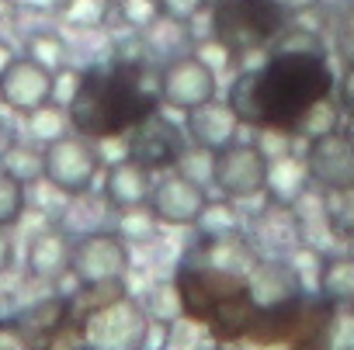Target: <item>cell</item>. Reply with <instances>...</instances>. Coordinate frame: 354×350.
Returning a JSON list of instances; mask_svg holds the SVG:
<instances>
[{"label":"cell","mask_w":354,"mask_h":350,"mask_svg":"<svg viewBox=\"0 0 354 350\" xmlns=\"http://www.w3.org/2000/svg\"><path fill=\"white\" fill-rule=\"evenodd\" d=\"M333 73L319 49H278L264 70L236 77L230 104L243 125H261L268 132H295L309 104L330 97Z\"/></svg>","instance_id":"obj_1"},{"label":"cell","mask_w":354,"mask_h":350,"mask_svg":"<svg viewBox=\"0 0 354 350\" xmlns=\"http://www.w3.org/2000/svg\"><path fill=\"white\" fill-rule=\"evenodd\" d=\"M160 97L142 90L139 70L122 66L111 73H84L73 97L66 101L70 125L91 139H115L149 118Z\"/></svg>","instance_id":"obj_2"},{"label":"cell","mask_w":354,"mask_h":350,"mask_svg":"<svg viewBox=\"0 0 354 350\" xmlns=\"http://www.w3.org/2000/svg\"><path fill=\"white\" fill-rule=\"evenodd\" d=\"M285 25L278 0H219L212 14V35L230 52H243L271 42Z\"/></svg>","instance_id":"obj_3"},{"label":"cell","mask_w":354,"mask_h":350,"mask_svg":"<svg viewBox=\"0 0 354 350\" xmlns=\"http://www.w3.org/2000/svg\"><path fill=\"white\" fill-rule=\"evenodd\" d=\"M101 173V153L91 142V135L66 132L42 146V177L59 195H87L97 184Z\"/></svg>","instance_id":"obj_4"},{"label":"cell","mask_w":354,"mask_h":350,"mask_svg":"<svg viewBox=\"0 0 354 350\" xmlns=\"http://www.w3.org/2000/svg\"><path fill=\"white\" fill-rule=\"evenodd\" d=\"M156 97L167 108L188 115L219 97V73L198 52H177L163 63V70L156 77Z\"/></svg>","instance_id":"obj_5"},{"label":"cell","mask_w":354,"mask_h":350,"mask_svg":"<svg viewBox=\"0 0 354 350\" xmlns=\"http://www.w3.org/2000/svg\"><path fill=\"white\" fill-rule=\"evenodd\" d=\"M212 184L230 202H250L268 188V153L261 142L236 139L212 153Z\"/></svg>","instance_id":"obj_6"},{"label":"cell","mask_w":354,"mask_h":350,"mask_svg":"<svg viewBox=\"0 0 354 350\" xmlns=\"http://www.w3.org/2000/svg\"><path fill=\"white\" fill-rule=\"evenodd\" d=\"M177 288V302H181V315L192 322H209V315L216 312L219 302L247 291V278L219 271V267H181L174 278Z\"/></svg>","instance_id":"obj_7"},{"label":"cell","mask_w":354,"mask_h":350,"mask_svg":"<svg viewBox=\"0 0 354 350\" xmlns=\"http://www.w3.org/2000/svg\"><path fill=\"white\" fill-rule=\"evenodd\" d=\"M129 243L118 233H84L80 240H73V260H70V274L77 278V284H111V281H125L129 274Z\"/></svg>","instance_id":"obj_8"},{"label":"cell","mask_w":354,"mask_h":350,"mask_svg":"<svg viewBox=\"0 0 354 350\" xmlns=\"http://www.w3.org/2000/svg\"><path fill=\"white\" fill-rule=\"evenodd\" d=\"M160 226H198L209 212V191L202 181L188 177L185 170H163V177L153 181L149 202Z\"/></svg>","instance_id":"obj_9"},{"label":"cell","mask_w":354,"mask_h":350,"mask_svg":"<svg viewBox=\"0 0 354 350\" xmlns=\"http://www.w3.org/2000/svg\"><path fill=\"white\" fill-rule=\"evenodd\" d=\"M149 315L125 295L87 319V347L94 350H146Z\"/></svg>","instance_id":"obj_10"},{"label":"cell","mask_w":354,"mask_h":350,"mask_svg":"<svg viewBox=\"0 0 354 350\" xmlns=\"http://www.w3.org/2000/svg\"><path fill=\"white\" fill-rule=\"evenodd\" d=\"M49 101H56V73L32 56H15L0 73V104L18 115H32Z\"/></svg>","instance_id":"obj_11"},{"label":"cell","mask_w":354,"mask_h":350,"mask_svg":"<svg viewBox=\"0 0 354 350\" xmlns=\"http://www.w3.org/2000/svg\"><path fill=\"white\" fill-rule=\"evenodd\" d=\"M306 166H309L313 184H319L323 191L354 188V139L340 128L309 139Z\"/></svg>","instance_id":"obj_12"},{"label":"cell","mask_w":354,"mask_h":350,"mask_svg":"<svg viewBox=\"0 0 354 350\" xmlns=\"http://www.w3.org/2000/svg\"><path fill=\"white\" fill-rule=\"evenodd\" d=\"M125 156L139 159V163L149 166V170H170V166L181 163V156H185L181 128H174L170 121H163V118L153 111L149 118H142L139 125L129 128Z\"/></svg>","instance_id":"obj_13"},{"label":"cell","mask_w":354,"mask_h":350,"mask_svg":"<svg viewBox=\"0 0 354 350\" xmlns=\"http://www.w3.org/2000/svg\"><path fill=\"white\" fill-rule=\"evenodd\" d=\"M240 128H243V118L236 115V108L230 101H209L195 111L185 115V132L195 146L209 149V153H219L226 149L230 142L240 139Z\"/></svg>","instance_id":"obj_14"},{"label":"cell","mask_w":354,"mask_h":350,"mask_svg":"<svg viewBox=\"0 0 354 350\" xmlns=\"http://www.w3.org/2000/svg\"><path fill=\"white\" fill-rule=\"evenodd\" d=\"M306 322V298H285V302H271V305H257V315L247 329V343L254 347H281L292 343L302 333Z\"/></svg>","instance_id":"obj_15"},{"label":"cell","mask_w":354,"mask_h":350,"mask_svg":"<svg viewBox=\"0 0 354 350\" xmlns=\"http://www.w3.org/2000/svg\"><path fill=\"white\" fill-rule=\"evenodd\" d=\"M149 173H153V170L142 166V163L132 159V156L115 159V163L104 170V202H108L115 212L146 205V202H149V191H153V177H149Z\"/></svg>","instance_id":"obj_16"},{"label":"cell","mask_w":354,"mask_h":350,"mask_svg":"<svg viewBox=\"0 0 354 350\" xmlns=\"http://www.w3.org/2000/svg\"><path fill=\"white\" fill-rule=\"evenodd\" d=\"M28 274L39 281H56L63 274H70V260H73V240L63 226L42 229L32 236L28 243Z\"/></svg>","instance_id":"obj_17"},{"label":"cell","mask_w":354,"mask_h":350,"mask_svg":"<svg viewBox=\"0 0 354 350\" xmlns=\"http://www.w3.org/2000/svg\"><path fill=\"white\" fill-rule=\"evenodd\" d=\"M247 284H250V295L257 298V305H271V302H285V298L302 295L299 267H292L288 260H278V257L257 260L254 271L247 274Z\"/></svg>","instance_id":"obj_18"},{"label":"cell","mask_w":354,"mask_h":350,"mask_svg":"<svg viewBox=\"0 0 354 350\" xmlns=\"http://www.w3.org/2000/svg\"><path fill=\"white\" fill-rule=\"evenodd\" d=\"M309 166H306V156L299 159L295 153H278V156H268V188L264 195L274 202V205H288L295 208L306 191H309Z\"/></svg>","instance_id":"obj_19"},{"label":"cell","mask_w":354,"mask_h":350,"mask_svg":"<svg viewBox=\"0 0 354 350\" xmlns=\"http://www.w3.org/2000/svg\"><path fill=\"white\" fill-rule=\"evenodd\" d=\"M254 315H257V298L250 295V284H247V291H240V295L216 305V312L209 315V333L219 343H236V340L247 336Z\"/></svg>","instance_id":"obj_20"},{"label":"cell","mask_w":354,"mask_h":350,"mask_svg":"<svg viewBox=\"0 0 354 350\" xmlns=\"http://www.w3.org/2000/svg\"><path fill=\"white\" fill-rule=\"evenodd\" d=\"M70 319V298H46L32 309H25L15 322L25 333V340L32 343V350H46L49 340L56 336V329Z\"/></svg>","instance_id":"obj_21"},{"label":"cell","mask_w":354,"mask_h":350,"mask_svg":"<svg viewBox=\"0 0 354 350\" xmlns=\"http://www.w3.org/2000/svg\"><path fill=\"white\" fill-rule=\"evenodd\" d=\"M316 288L337 309H354V257H330V260H323Z\"/></svg>","instance_id":"obj_22"},{"label":"cell","mask_w":354,"mask_h":350,"mask_svg":"<svg viewBox=\"0 0 354 350\" xmlns=\"http://www.w3.org/2000/svg\"><path fill=\"white\" fill-rule=\"evenodd\" d=\"M254 264H257V253H254L250 243H243L240 236H216V243L209 250V267L247 278L254 271Z\"/></svg>","instance_id":"obj_23"},{"label":"cell","mask_w":354,"mask_h":350,"mask_svg":"<svg viewBox=\"0 0 354 350\" xmlns=\"http://www.w3.org/2000/svg\"><path fill=\"white\" fill-rule=\"evenodd\" d=\"M333 128H340V101L323 97V101H316V104L306 108V115L299 118L295 135L316 139V135H326V132H333Z\"/></svg>","instance_id":"obj_24"},{"label":"cell","mask_w":354,"mask_h":350,"mask_svg":"<svg viewBox=\"0 0 354 350\" xmlns=\"http://www.w3.org/2000/svg\"><path fill=\"white\" fill-rule=\"evenodd\" d=\"M28 118V132H32V139L35 142H53V139H59V135H66V128H70V111L66 108H59L56 101H49L46 108H39V111H32V115H25Z\"/></svg>","instance_id":"obj_25"},{"label":"cell","mask_w":354,"mask_h":350,"mask_svg":"<svg viewBox=\"0 0 354 350\" xmlns=\"http://www.w3.org/2000/svg\"><path fill=\"white\" fill-rule=\"evenodd\" d=\"M28 195H25V181L15 177L8 166H0V226H15L25 215Z\"/></svg>","instance_id":"obj_26"},{"label":"cell","mask_w":354,"mask_h":350,"mask_svg":"<svg viewBox=\"0 0 354 350\" xmlns=\"http://www.w3.org/2000/svg\"><path fill=\"white\" fill-rule=\"evenodd\" d=\"M156 229H160V219L153 215L149 205H136V208L118 212V236L125 243H132V246L136 243H149L156 236Z\"/></svg>","instance_id":"obj_27"},{"label":"cell","mask_w":354,"mask_h":350,"mask_svg":"<svg viewBox=\"0 0 354 350\" xmlns=\"http://www.w3.org/2000/svg\"><path fill=\"white\" fill-rule=\"evenodd\" d=\"M25 56H32L35 63L49 66L53 73L66 70V42H63L56 32H39V35H32V39H28V52H25Z\"/></svg>","instance_id":"obj_28"},{"label":"cell","mask_w":354,"mask_h":350,"mask_svg":"<svg viewBox=\"0 0 354 350\" xmlns=\"http://www.w3.org/2000/svg\"><path fill=\"white\" fill-rule=\"evenodd\" d=\"M323 215L330 222V229L337 233H354V188H344V191H326V202H323Z\"/></svg>","instance_id":"obj_29"},{"label":"cell","mask_w":354,"mask_h":350,"mask_svg":"<svg viewBox=\"0 0 354 350\" xmlns=\"http://www.w3.org/2000/svg\"><path fill=\"white\" fill-rule=\"evenodd\" d=\"M63 18L73 28H97L108 18V0H63Z\"/></svg>","instance_id":"obj_30"},{"label":"cell","mask_w":354,"mask_h":350,"mask_svg":"<svg viewBox=\"0 0 354 350\" xmlns=\"http://www.w3.org/2000/svg\"><path fill=\"white\" fill-rule=\"evenodd\" d=\"M0 166H8L15 177H21V181H35V177H42V149L35 153L32 146H11L8 149V156L0 159Z\"/></svg>","instance_id":"obj_31"},{"label":"cell","mask_w":354,"mask_h":350,"mask_svg":"<svg viewBox=\"0 0 354 350\" xmlns=\"http://www.w3.org/2000/svg\"><path fill=\"white\" fill-rule=\"evenodd\" d=\"M205 4L209 0H156V11H160V18H167L174 25H188L205 11Z\"/></svg>","instance_id":"obj_32"},{"label":"cell","mask_w":354,"mask_h":350,"mask_svg":"<svg viewBox=\"0 0 354 350\" xmlns=\"http://www.w3.org/2000/svg\"><path fill=\"white\" fill-rule=\"evenodd\" d=\"M330 350H354V309H337L333 312Z\"/></svg>","instance_id":"obj_33"},{"label":"cell","mask_w":354,"mask_h":350,"mask_svg":"<svg viewBox=\"0 0 354 350\" xmlns=\"http://www.w3.org/2000/svg\"><path fill=\"white\" fill-rule=\"evenodd\" d=\"M149 312H153L160 322H170L177 312H181V302H177V288H174V281H167L163 288H156V291H153Z\"/></svg>","instance_id":"obj_34"},{"label":"cell","mask_w":354,"mask_h":350,"mask_svg":"<svg viewBox=\"0 0 354 350\" xmlns=\"http://www.w3.org/2000/svg\"><path fill=\"white\" fill-rule=\"evenodd\" d=\"M288 350H330V326L326 329H309L288 343Z\"/></svg>","instance_id":"obj_35"},{"label":"cell","mask_w":354,"mask_h":350,"mask_svg":"<svg viewBox=\"0 0 354 350\" xmlns=\"http://www.w3.org/2000/svg\"><path fill=\"white\" fill-rule=\"evenodd\" d=\"M0 350H32V343L25 340L18 322H0Z\"/></svg>","instance_id":"obj_36"},{"label":"cell","mask_w":354,"mask_h":350,"mask_svg":"<svg viewBox=\"0 0 354 350\" xmlns=\"http://www.w3.org/2000/svg\"><path fill=\"white\" fill-rule=\"evenodd\" d=\"M337 49L347 63H354V18H347L340 25V35H337Z\"/></svg>","instance_id":"obj_37"},{"label":"cell","mask_w":354,"mask_h":350,"mask_svg":"<svg viewBox=\"0 0 354 350\" xmlns=\"http://www.w3.org/2000/svg\"><path fill=\"white\" fill-rule=\"evenodd\" d=\"M340 108L344 111H354V63H347V73H344V80H340Z\"/></svg>","instance_id":"obj_38"},{"label":"cell","mask_w":354,"mask_h":350,"mask_svg":"<svg viewBox=\"0 0 354 350\" xmlns=\"http://www.w3.org/2000/svg\"><path fill=\"white\" fill-rule=\"evenodd\" d=\"M11 264H15V240L4 226H0V274H8Z\"/></svg>","instance_id":"obj_39"},{"label":"cell","mask_w":354,"mask_h":350,"mask_svg":"<svg viewBox=\"0 0 354 350\" xmlns=\"http://www.w3.org/2000/svg\"><path fill=\"white\" fill-rule=\"evenodd\" d=\"M15 146V132H11V125L4 121V118H0V159H4L8 156V149Z\"/></svg>","instance_id":"obj_40"},{"label":"cell","mask_w":354,"mask_h":350,"mask_svg":"<svg viewBox=\"0 0 354 350\" xmlns=\"http://www.w3.org/2000/svg\"><path fill=\"white\" fill-rule=\"evenodd\" d=\"M15 59V52H11V46L8 42H0V73H4V66Z\"/></svg>","instance_id":"obj_41"},{"label":"cell","mask_w":354,"mask_h":350,"mask_svg":"<svg viewBox=\"0 0 354 350\" xmlns=\"http://www.w3.org/2000/svg\"><path fill=\"white\" fill-rule=\"evenodd\" d=\"M84 350H94V347H84Z\"/></svg>","instance_id":"obj_42"},{"label":"cell","mask_w":354,"mask_h":350,"mask_svg":"<svg viewBox=\"0 0 354 350\" xmlns=\"http://www.w3.org/2000/svg\"><path fill=\"white\" fill-rule=\"evenodd\" d=\"M216 4H219V0H216Z\"/></svg>","instance_id":"obj_43"}]
</instances>
